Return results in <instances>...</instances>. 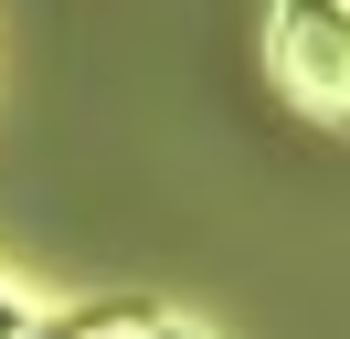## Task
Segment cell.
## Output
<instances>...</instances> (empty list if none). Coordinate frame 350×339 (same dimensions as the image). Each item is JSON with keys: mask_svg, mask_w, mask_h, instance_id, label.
<instances>
[{"mask_svg": "<svg viewBox=\"0 0 350 339\" xmlns=\"http://www.w3.org/2000/svg\"><path fill=\"white\" fill-rule=\"evenodd\" d=\"M11 329H22V308H11V297H0V339H11Z\"/></svg>", "mask_w": 350, "mask_h": 339, "instance_id": "cell-4", "label": "cell"}, {"mask_svg": "<svg viewBox=\"0 0 350 339\" xmlns=\"http://www.w3.org/2000/svg\"><path fill=\"white\" fill-rule=\"evenodd\" d=\"M11 339H85V318H22Z\"/></svg>", "mask_w": 350, "mask_h": 339, "instance_id": "cell-3", "label": "cell"}, {"mask_svg": "<svg viewBox=\"0 0 350 339\" xmlns=\"http://www.w3.org/2000/svg\"><path fill=\"white\" fill-rule=\"evenodd\" d=\"M276 85L297 117L350 127V0H276Z\"/></svg>", "mask_w": 350, "mask_h": 339, "instance_id": "cell-1", "label": "cell"}, {"mask_svg": "<svg viewBox=\"0 0 350 339\" xmlns=\"http://www.w3.org/2000/svg\"><path fill=\"white\" fill-rule=\"evenodd\" d=\"M85 339H191V329H159L138 308H107V318H85Z\"/></svg>", "mask_w": 350, "mask_h": 339, "instance_id": "cell-2", "label": "cell"}]
</instances>
